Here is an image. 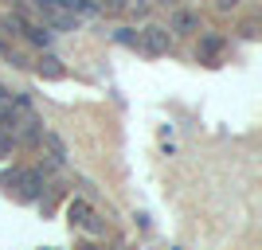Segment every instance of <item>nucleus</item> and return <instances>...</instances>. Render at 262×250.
<instances>
[{"mask_svg": "<svg viewBox=\"0 0 262 250\" xmlns=\"http://www.w3.org/2000/svg\"><path fill=\"white\" fill-rule=\"evenodd\" d=\"M63 8L67 12H94V4L90 0H63Z\"/></svg>", "mask_w": 262, "mask_h": 250, "instance_id": "obj_7", "label": "nucleus"}, {"mask_svg": "<svg viewBox=\"0 0 262 250\" xmlns=\"http://www.w3.org/2000/svg\"><path fill=\"white\" fill-rule=\"evenodd\" d=\"M35 71L47 75V78H63V66H59V59H51V55H43V59L35 63Z\"/></svg>", "mask_w": 262, "mask_h": 250, "instance_id": "obj_5", "label": "nucleus"}, {"mask_svg": "<svg viewBox=\"0 0 262 250\" xmlns=\"http://www.w3.org/2000/svg\"><path fill=\"white\" fill-rule=\"evenodd\" d=\"M8 149H12V133H8V129H0V156H4Z\"/></svg>", "mask_w": 262, "mask_h": 250, "instance_id": "obj_11", "label": "nucleus"}, {"mask_svg": "<svg viewBox=\"0 0 262 250\" xmlns=\"http://www.w3.org/2000/svg\"><path fill=\"white\" fill-rule=\"evenodd\" d=\"M235 4H239V0H219V8H235Z\"/></svg>", "mask_w": 262, "mask_h": 250, "instance_id": "obj_12", "label": "nucleus"}, {"mask_svg": "<svg viewBox=\"0 0 262 250\" xmlns=\"http://www.w3.org/2000/svg\"><path fill=\"white\" fill-rule=\"evenodd\" d=\"M219 47H223V39H215V35H211V39H204V43H200V55H215Z\"/></svg>", "mask_w": 262, "mask_h": 250, "instance_id": "obj_10", "label": "nucleus"}, {"mask_svg": "<svg viewBox=\"0 0 262 250\" xmlns=\"http://www.w3.org/2000/svg\"><path fill=\"white\" fill-rule=\"evenodd\" d=\"M118 43H125V47H137V35H133V28H118V35H114Z\"/></svg>", "mask_w": 262, "mask_h": 250, "instance_id": "obj_8", "label": "nucleus"}, {"mask_svg": "<svg viewBox=\"0 0 262 250\" xmlns=\"http://www.w3.org/2000/svg\"><path fill=\"white\" fill-rule=\"evenodd\" d=\"M192 28H196V16L180 12V16H176V32H192Z\"/></svg>", "mask_w": 262, "mask_h": 250, "instance_id": "obj_9", "label": "nucleus"}, {"mask_svg": "<svg viewBox=\"0 0 262 250\" xmlns=\"http://www.w3.org/2000/svg\"><path fill=\"white\" fill-rule=\"evenodd\" d=\"M137 47L149 55H164L168 51V32L164 28H145V32H137Z\"/></svg>", "mask_w": 262, "mask_h": 250, "instance_id": "obj_3", "label": "nucleus"}, {"mask_svg": "<svg viewBox=\"0 0 262 250\" xmlns=\"http://www.w3.org/2000/svg\"><path fill=\"white\" fill-rule=\"evenodd\" d=\"M24 35H28L32 43H39V47L51 43V28H47V24H24Z\"/></svg>", "mask_w": 262, "mask_h": 250, "instance_id": "obj_4", "label": "nucleus"}, {"mask_svg": "<svg viewBox=\"0 0 262 250\" xmlns=\"http://www.w3.org/2000/svg\"><path fill=\"white\" fill-rule=\"evenodd\" d=\"M0 102H8V90H4V86H0Z\"/></svg>", "mask_w": 262, "mask_h": 250, "instance_id": "obj_14", "label": "nucleus"}, {"mask_svg": "<svg viewBox=\"0 0 262 250\" xmlns=\"http://www.w3.org/2000/svg\"><path fill=\"white\" fill-rule=\"evenodd\" d=\"M71 219H75V223H86V227H94V215H90V207L82 203V199H75V203H71Z\"/></svg>", "mask_w": 262, "mask_h": 250, "instance_id": "obj_6", "label": "nucleus"}, {"mask_svg": "<svg viewBox=\"0 0 262 250\" xmlns=\"http://www.w3.org/2000/svg\"><path fill=\"white\" fill-rule=\"evenodd\" d=\"M4 188H8L16 199H24V203H28V199L39 196V188H43V176L35 172V168H16V172L4 176Z\"/></svg>", "mask_w": 262, "mask_h": 250, "instance_id": "obj_1", "label": "nucleus"}, {"mask_svg": "<svg viewBox=\"0 0 262 250\" xmlns=\"http://www.w3.org/2000/svg\"><path fill=\"white\" fill-rule=\"evenodd\" d=\"M35 8L43 12V24H47V28H59V32L78 28V16L63 8V0H35Z\"/></svg>", "mask_w": 262, "mask_h": 250, "instance_id": "obj_2", "label": "nucleus"}, {"mask_svg": "<svg viewBox=\"0 0 262 250\" xmlns=\"http://www.w3.org/2000/svg\"><path fill=\"white\" fill-rule=\"evenodd\" d=\"M75 250H98V246H90V242H82V246H75Z\"/></svg>", "mask_w": 262, "mask_h": 250, "instance_id": "obj_13", "label": "nucleus"}]
</instances>
